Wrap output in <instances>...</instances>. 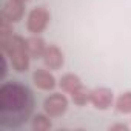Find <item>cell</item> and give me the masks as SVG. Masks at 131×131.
Here are the masks:
<instances>
[{
  "instance_id": "52a82bcc",
  "label": "cell",
  "mask_w": 131,
  "mask_h": 131,
  "mask_svg": "<svg viewBox=\"0 0 131 131\" xmlns=\"http://www.w3.org/2000/svg\"><path fill=\"white\" fill-rule=\"evenodd\" d=\"M32 83L42 91H52L59 85L56 77H54V74L51 73V70L48 71V68L46 70H43V68L36 70L32 73Z\"/></svg>"
},
{
  "instance_id": "5b68a950",
  "label": "cell",
  "mask_w": 131,
  "mask_h": 131,
  "mask_svg": "<svg viewBox=\"0 0 131 131\" xmlns=\"http://www.w3.org/2000/svg\"><path fill=\"white\" fill-rule=\"evenodd\" d=\"M114 93L110 90V88H105V86H100V88H94L91 90V94H90V103L96 108V110H100V111H105L108 108H111L114 105Z\"/></svg>"
},
{
  "instance_id": "277c9868",
  "label": "cell",
  "mask_w": 131,
  "mask_h": 131,
  "mask_svg": "<svg viewBox=\"0 0 131 131\" xmlns=\"http://www.w3.org/2000/svg\"><path fill=\"white\" fill-rule=\"evenodd\" d=\"M68 106H70V100L62 93H52L43 100V111L52 119L63 116L68 111Z\"/></svg>"
},
{
  "instance_id": "6da1fadb",
  "label": "cell",
  "mask_w": 131,
  "mask_h": 131,
  "mask_svg": "<svg viewBox=\"0 0 131 131\" xmlns=\"http://www.w3.org/2000/svg\"><path fill=\"white\" fill-rule=\"evenodd\" d=\"M34 111L32 91L19 80H9L0 86V123L14 129L31 119Z\"/></svg>"
},
{
  "instance_id": "8fae6325",
  "label": "cell",
  "mask_w": 131,
  "mask_h": 131,
  "mask_svg": "<svg viewBox=\"0 0 131 131\" xmlns=\"http://www.w3.org/2000/svg\"><path fill=\"white\" fill-rule=\"evenodd\" d=\"M51 119L52 117H49L45 111L32 116V119H31V128H32V131H48V129H51V126H52Z\"/></svg>"
},
{
  "instance_id": "7c38bea8",
  "label": "cell",
  "mask_w": 131,
  "mask_h": 131,
  "mask_svg": "<svg viewBox=\"0 0 131 131\" xmlns=\"http://www.w3.org/2000/svg\"><path fill=\"white\" fill-rule=\"evenodd\" d=\"M114 106L120 114H131V91L122 93L114 100Z\"/></svg>"
},
{
  "instance_id": "30bf717a",
  "label": "cell",
  "mask_w": 131,
  "mask_h": 131,
  "mask_svg": "<svg viewBox=\"0 0 131 131\" xmlns=\"http://www.w3.org/2000/svg\"><path fill=\"white\" fill-rule=\"evenodd\" d=\"M82 80L77 74L74 73H67V74H63L59 80V86L62 90V93L65 94H71L73 91H76L79 86H82Z\"/></svg>"
},
{
  "instance_id": "4fadbf2b",
  "label": "cell",
  "mask_w": 131,
  "mask_h": 131,
  "mask_svg": "<svg viewBox=\"0 0 131 131\" xmlns=\"http://www.w3.org/2000/svg\"><path fill=\"white\" fill-rule=\"evenodd\" d=\"M90 94H91V90H88L82 85L76 91H73L70 96H71V100L76 106H85L86 103H90Z\"/></svg>"
},
{
  "instance_id": "5bb4252c",
  "label": "cell",
  "mask_w": 131,
  "mask_h": 131,
  "mask_svg": "<svg viewBox=\"0 0 131 131\" xmlns=\"http://www.w3.org/2000/svg\"><path fill=\"white\" fill-rule=\"evenodd\" d=\"M111 131H117V129H122V131H128V125L125 123H116V125H111L110 126Z\"/></svg>"
},
{
  "instance_id": "9c48e42d",
  "label": "cell",
  "mask_w": 131,
  "mask_h": 131,
  "mask_svg": "<svg viewBox=\"0 0 131 131\" xmlns=\"http://www.w3.org/2000/svg\"><path fill=\"white\" fill-rule=\"evenodd\" d=\"M46 43L45 40L40 37V36H36V34H31L28 39H26V51L28 54L31 56V59H42L45 49H46Z\"/></svg>"
},
{
  "instance_id": "7a4b0ae2",
  "label": "cell",
  "mask_w": 131,
  "mask_h": 131,
  "mask_svg": "<svg viewBox=\"0 0 131 131\" xmlns=\"http://www.w3.org/2000/svg\"><path fill=\"white\" fill-rule=\"evenodd\" d=\"M3 52L9 57L11 67L17 73H26L31 67V56L26 51V39L14 34L5 43H2Z\"/></svg>"
},
{
  "instance_id": "ba28073f",
  "label": "cell",
  "mask_w": 131,
  "mask_h": 131,
  "mask_svg": "<svg viewBox=\"0 0 131 131\" xmlns=\"http://www.w3.org/2000/svg\"><path fill=\"white\" fill-rule=\"evenodd\" d=\"M25 16V3H20L17 0H6L2 8V17L9 20L11 23H17Z\"/></svg>"
},
{
  "instance_id": "9a60e30c",
  "label": "cell",
  "mask_w": 131,
  "mask_h": 131,
  "mask_svg": "<svg viewBox=\"0 0 131 131\" xmlns=\"http://www.w3.org/2000/svg\"><path fill=\"white\" fill-rule=\"evenodd\" d=\"M17 2H20V3H26V2H29V0H17Z\"/></svg>"
},
{
  "instance_id": "3957f363",
  "label": "cell",
  "mask_w": 131,
  "mask_h": 131,
  "mask_svg": "<svg viewBox=\"0 0 131 131\" xmlns=\"http://www.w3.org/2000/svg\"><path fill=\"white\" fill-rule=\"evenodd\" d=\"M51 14L45 6H34L26 16V29L31 34L40 36L49 25Z\"/></svg>"
},
{
  "instance_id": "8992f818",
  "label": "cell",
  "mask_w": 131,
  "mask_h": 131,
  "mask_svg": "<svg viewBox=\"0 0 131 131\" xmlns=\"http://www.w3.org/2000/svg\"><path fill=\"white\" fill-rule=\"evenodd\" d=\"M42 60H43L45 68H48L51 71H57V70H60L63 67L65 56H63L62 49L57 45H48L43 56H42Z\"/></svg>"
}]
</instances>
